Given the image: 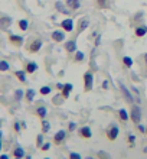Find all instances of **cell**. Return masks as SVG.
Masks as SVG:
<instances>
[{"label":"cell","instance_id":"obj_24","mask_svg":"<svg viewBox=\"0 0 147 159\" xmlns=\"http://www.w3.org/2000/svg\"><path fill=\"white\" fill-rule=\"evenodd\" d=\"M50 129V125H49V121H46L45 119L42 120V133H48Z\"/></svg>","mask_w":147,"mask_h":159},{"label":"cell","instance_id":"obj_15","mask_svg":"<svg viewBox=\"0 0 147 159\" xmlns=\"http://www.w3.org/2000/svg\"><path fill=\"white\" fill-rule=\"evenodd\" d=\"M13 156H15V158H23V156H26L23 148H20V146L15 148V149H13Z\"/></svg>","mask_w":147,"mask_h":159},{"label":"cell","instance_id":"obj_19","mask_svg":"<svg viewBox=\"0 0 147 159\" xmlns=\"http://www.w3.org/2000/svg\"><path fill=\"white\" fill-rule=\"evenodd\" d=\"M120 87H121V91L124 93V96L127 97V101H128V103H133V96L128 93V90L126 88V85H124V84H120Z\"/></svg>","mask_w":147,"mask_h":159},{"label":"cell","instance_id":"obj_18","mask_svg":"<svg viewBox=\"0 0 147 159\" xmlns=\"http://www.w3.org/2000/svg\"><path fill=\"white\" fill-rule=\"evenodd\" d=\"M35 94H36V93H35V90L29 88V90L26 91V94H25L26 101H28V103H32V101H33V98H35Z\"/></svg>","mask_w":147,"mask_h":159},{"label":"cell","instance_id":"obj_2","mask_svg":"<svg viewBox=\"0 0 147 159\" xmlns=\"http://www.w3.org/2000/svg\"><path fill=\"white\" fill-rule=\"evenodd\" d=\"M118 126H115V125H110V127L107 129V138H108V140H115V139L118 138Z\"/></svg>","mask_w":147,"mask_h":159},{"label":"cell","instance_id":"obj_48","mask_svg":"<svg viewBox=\"0 0 147 159\" xmlns=\"http://www.w3.org/2000/svg\"><path fill=\"white\" fill-rule=\"evenodd\" d=\"M45 159H49V158H45Z\"/></svg>","mask_w":147,"mask_h":159},{"label":"cell","instance_id":"obj_16","mask_svg":"<svg viewBox=\"0 0 147 159\" xmlns=\"http://www.w3.org/2000/svg\"><path fill=\"white\" fill-rule=\"evenodd\" d=\"M36 114H38L39 117L43 120V119L46 117V114H48L46 107H45V106H41V107H38V109H36Z\"/></svg>","mask_w":147,"mask_h":159},{"label":"cell","instance_id":"obj_5","mask_svg":"<svg viewBox=\"0 0 147 159\" xmlns=\"http://www.w3.org/2000/svg\"><path fill=\"white\" fill-rule=\"evenodd\" d=\"M10 25H12V17L9 16L0 17V29L2 30H7L10 28Z\"/></svg>","mask_w":147,"mask_h":159},{"label":"cell","instance_id":"obj_11","mask_svg":"<svg viewBox=\"0 0 147 159\" xmlns=\"http://www.w3.org/2000/svg\"><path fill=\"white\" fill-rule=\"evenodd\" d=\"M88 25H89V22H88V19H81L80 22H78V34H81V32H84L87 28H88Z\"/></svg>","mask_w":147,"mask_h":159},{"label":"cell","instance_id":"obj_14","mask_svg":"<svg viewBox=\"0 0 147 159\" xmlns=\"http://www.w3.org/2000/svg\"><path fill=\"white\" fill-rule=\"evenodd\" d=\"M72 88H74V85H72L71 83L65 84V85H63V88H62V96L63 97H69V94H71V91H72Z\"/></svg>","mask_w":147,"mask_h":159},{"label":"cell","instance_id":"obj_8","mask_svg":"<svg viewBox=\"0 0 147 159\" xmlns=\"http://www.w3.org/2000/svg\"><path fill=\"white\" fill-rule=\"evenodd\" d=\"M36 70H38V64L36 62H26L25 64V71L28 72V74H33Z\"/></svg>","mask_w":147,"mask_h":159},{"label":"cell","instance_id":"obj_12","mask_svg":"<svg viewBox=\"0 0 147 159\" xmlns=\"http://www.w3.org/2000/svg\"><path fill=\"white\" fill-rule=\"evenodd\" d=\"M67 6L71 10H76L81 6V0H67Z\"/></svg>","mask_w":147,"mask_h":159},{"label":"cell","instance_id":"obj_35","mask_svg":"<svg viewBox=\"0 0 147 159\" xmlns=\"http://www.w3.org/2000/svg\"><path fill=\"white\" fill-rule=\"evenodd\" d=\"M49 148H50V143H43L42 146H41V149L42 151H49Z\"/></svg>","mask_w":147,"mask_h":159},{"label":"cell","instance_id":"obj_39","mask_svg":"<svg viewBox=\"0 0 147 159\" xmlns=\"http://www.w3.org/2000/svg\"><path fill=\"white\" fill-rule=\"evenodd\" d=\"M56 88H58V90H62V88H63V85H62V84H61V83H58V84H56Z\"/></svg>","mask_w":147,"mask_h":159},{"label":"cell","instance_id":"obj_21","mask_svg":"<svg viewBox=\"0 0 147 159\" xmlns=\"http://www.w3.org/2000/svg\"><path fill=\"white\" fill-rule=\"evenodd\" d=\"M146 34H147V28H146V26H140V28H137V29H136V35H137V36H144Z\"/></svg>","mask_w":147,"mask_h":159},{"label":"cell","instance_id":"obj_7","mask_svg":"<svg viewBox=\"0 0 147 159\" xmlns=\"http://www.w3.org/2000/svg\"><path fill=\"white\" fill-rule=\"evenodd\" d=\"M9 41H10V43L15 45V46H22L23 45V38L19 36V35H10V36H9Z\"/></svg>","mask_w":147,"mask_h":159},{"label":"cell","instance_id":"obj_42","mask_svg":"<svg viewBox=\"0 0 147 159\" xmlns=\"http://www.w3.org/2000/svg\"><path fill=\"white\" fill-rule=\"evenodd\" d=\"M100 41H101V38H100V36H98V38H97V41H95V45H100Z\"/></svg>","mask_w":147,"mask_h":159},{"label":"cell","instance_id":"obj_29","mask_svg":"<svg viewBox=\"0 0 147 159\" xmlns=\"http://www.w3.org/2000/svg\"><path fill=\"white\" fill-rule=\"evenodd\" d=\"M97 155H98V158H100V159H111L107 152H102V151H100V152L97 153Z\"/></svg>","mask_w":147,"mask_h":159},{"label":"cell","instance_id":"obj_10","mask_svg":"<svg viewBox=\"0 0 147 159\" xmlns=\"http://www.w3.org/2000/svg\"><path fill=\"white\" fill-rule=\"evenodd\" d=\"M61 25H62V28L67 30V32H72V29H74V22H72V19H65Z\"/></svg>","mask_w":147,"mask_h":159},{"label":"cell","instance_id":"obj_23","mask_svg":"<svg viewBox=\"0 0 147 159\" xmlns=\"http://www.w3.org/2000/svg\"><path fill=\"white\" fill-rule=\"evenodd\" d=\"M9 68H10V65H9L7 61H0V72L9 71Z\"/></svg>","mask_w":147,"mask_h":159},{"label":"cell","instance_id":"obj_43","mask_svg":"<svg viewBox=\"0 0 147 159\" xmlns=\"http://www.w3.org/2000/svg\"><path fill=\"white\" fill-rule=\"evenodd\" d=\"M0 152H2V132H0Z\"/></svg>","mask_w":147,"mask_h":159},{"label":"cell","instance_id":"obj_33","mask_svg":"<svg viewBox=\"0 0 147 159\" xmlns=\"http://www.w3.org/2000/svg\"><path fill=\"white\" fill-rule=\"evenodd\" d=\"M69 159H82V158H81L80 153H76V152H71V153H69Z\"/></svg>","mask_w":147,"mask_h":159},{"label":"cell","instance_id":"obj_6","mask_svg":"<svg viewBox=\"0 0 147 159\" xmlns=\"http://www.w3.org/2000/svg\"><path fill=\"white\" fill-rule=\"evenodd\" d=\"M65 138H67V132L65 130H59L58 133L54 136V142L55 145H61V143L65 140Z\"/></svg>","mask_w":147,"mask_h":159},{"label":"cell","instance_id":"obj_26","mask_svg":"<svg viewBox=\"0 0 147 159\" xmlns=\"http://www.w3.org/2000/svg\"><path fill=\"white\" fill-rule=\"evenodd\" d=\"M118 114H120V119H121L123 121H127V120H128V114H127V111L124 109H120Z\"/></svg>","mask_w":147,"mask_h":159},{"label":"cell","instance_id":"obj_28","mask_svg":"<svg viewBox=\"0 0 147 159\" xmlns=\"http://www.w3.org/2000/svg\"><path fill=\"white\" fill-rule=\"evenodd\" d=\"M82 59H84V54H82L81 51H80V52H76L74 61H75V62H80V61H82Z\"/></svg>","mask_w":147,"mask_h":159},{"label":"cell","instance_id":"obj_25","mask_svg":"<svg viewBox=\"0 0 147 159\" xmlns=\"http://www.w3.org/2000/svg\"><path fill=\"white\" fill-rule=\"evenodd\" d=\"M28 26H29V23H28V20H26V19L19 20V28H20V30H28Z\"/></svg>","mask_w":147,"mask_h":159},{"label":"cell","instance_id":"obj_47","mask_svg":"<svg viewBox=\"0 0 147 159\" xmlns=\"http://www.w3.org/2000/svg\"><path fill=\"white\" fill-rule=\"evenodd\" d=\"M15 159H22V158H15Z\"/></svg>","mask_w":147,"mask_h":159},{"label":"cell","instance_id":"obj_32","mask_svg":"<svg viewBox=\"0 0 147 159\" xmlns=\"http://www.w3.org/2000/svg\"><path fill=\"white\" fill-rule=\"evenodd\" d=\"M50 93V87H42L41 88V94L42 96H46V94H49Z\"/></svg>","mask_w":147,"mask_h":159},{"label":"cell","instance_id":"obj_9","mask_svg":"<svg viewBox=\"0 0 147 159\" xmlns=\"http://www.w3.org/2000/svg\"><path fill=\"white\" fill-rule=\"evenodd\" d=\"M52 39L55 42H62L65 41V34L61 30H55V32H52Z\"/></svg>","mask_w":147,"mask_h":159},{"label":"cell","instance_id":"obj_20","mask_svg":"<svg viewBox=\"0 0 147 159\" xmlns=\"http://www.w3.org/2000/svg\"><path fill=\"white\" fill-rule=\"evenodd\" d=\"M15 75H16V78L20 81V83H26V71H16L15 72Z\"/></svg>","mask_w":147,"mask_h":159},{"label":"cell","instance_id":"obj_46","mask_svg":"<svg viewBox=\"0 0 147 159\" xmlns=\"http://www.w3.org/2000/svg\"><path fill=\"white\" fill-rule=\"evenodd\" d=\"M146 134H147V127H146Z\"/></svg>","mask_w":147,"mask_h":159},{"label":"cell","instance_id":"obj_40","mask_svg":"<svg viewBox=\"0 0 147 159\" xmlns=\"http://www.w3.org/2000/svg\"><path fill=\"white\" fill-rule=\"evenodd\" d=\"M0 159H9V156L6 153H3V155H0Z\"/></svg>","mask_w":147,"mask_h":159},{"label":"cell","instance_id":"obj_4","mask_svg":"<svg viewBox=\"0 0 147 159\" xmlns=\"http://www.w3.org/2000/svg\"><path fill=\"white\" fill-rule=\"evenodd\" d=\"M131 120L134 121L136 125H139L140 120H141V110L137 106H133V109H131Z\"/></svg>","mask_w":147,"mask_h":159},{"label":"cell","instance_id":"obj_1","mask_svg":"<svg viewBox=\"0 0 147 159\" xmlns=\"http://www.w3.org/2000/svg\"><path fill=\"white\" fill-rule=\"evenodd\" d=\"M84 84H85V87H84L85 91H91L93 84H94V75L91 71H87L84 74Z\"/></svg>","mask_w":147,"mask_h":159},{"label":"cell","instance_id":"obj_22","mask_svg":"<svg viewBox=\"0 0 147 159\" xmlns=\"http://www.w3.org/2000/svg\"><path fill=\"white\" fill-rule=\"evenodd\" d=\"M55 6H56V9H58L61 13H63V15H68V13H69L67 9L63 7V3H62V2H56V4H55Z\"/></svg>","mask_w":147,"mask_h":159},{"label":"cell","instance_id":"obj_37","mask_svg":"<svg viewBox=\"0 0 147 159\" xmlns=\"http://www.w3.org/2000/svg\"><path fill=\"white\" fill-rule=\"evenodd\" d=\"M134 140H136V136H134V134H130V136H128V142L134 143Z\"/></svg>","mask_w":147,"mask_h":159},{"label":"cell","instance_id":"obj_3","mask_svg":"<svg viewBox=\"0 0 147 159\" xmlns=\"http://www.w3.org/2000/svg\"><path fill=\"white\" fill-rule=\"evenodd\" d=\"M26 48H28V51L32 52V54L39 52V49L42 48V41H41V39H33V41H30V43L26 46Z\"/></svg>","mask_w":147,"mask_h":159},{"label":"cell","instance_id":"obj_45","mask_svg":"<svg viewBox=\"0 0 147 159\" xmlns=\"http://www.w3.org/2000/svg\"><path fill=\"white\" fill-rule=\"evenodd\" d=\"M26 159H32V156H26Z\"/></svg>","mask_w":147,"mask_h":159},{"label":"cell","instance_id":"obj_17","mask_svg":"<svg viewBox=\"0 0 147 159\" xmlns=\"http://www.w3.org/2000/svg\"><path fill=\"white\" fill-rule=\"evenodd\" d=\"M65 49H67L68 52H75V49H76V42L75 41H68L67 43H65Z\"/></svg>","mask_w":147,"mask_h":159},{"label":"cell","instance_id":"obj_13","mask_svg":"<svg viewBox=\"0 0 147 159\" xmlns=\"http://www.w3.org/2000/svg\"><path fill=\"white\" fill-rule=\"evenodd\" d=\"M80 134L84 139H91V136H93V133H91V129H89L88 126H84V127L80 130Z\"/></svg>","mask_w":147,"mask_h":159},{"label":"cell","instance_id":"obj_31","mask_svg":"<svg viewBox=\"0 0 147 159\" xmlns=\"http://www.w3.org/2000/svg\"><path fill=\"white\" fill-rule=\"evenodd\" d=\"M15 97H16L17 101H20L22 97H23V91H22V90H16V93H15Z\"/></svg>","mask_w":147,"mask_h":159},{"label":"cell","instance_id":"obj_44","mask_svg":"<svg viewBox=\"0 0 147 159\" xmlns=\"http://www.w3.org/2000/svg\"><path fill=\"white\" fill-rule=\"evenodd\" d=\"M144 61H146V65H147V54L144 55Z\"/></svg>","mask_w":147,"mask_h":159},{"label":"cell","instance_id":"obj_27","mask_svg":"<svg viewBox=\"0 0 147 159\" xmlns=\"http://www.w3.org/2000/svg\"><path fill=\"white\" fill-rule=\"evenodd\" d=\"M123 62H124V65H126L127 68H130L131 65H133V59L128 58V57H124V58H123Z\"/></svg>","mask_w":147,"mask_h":159},{"label":"cell","instance_id":"obj_36","mask_svg":"<svg viewBox=\"0 0 147 159\" xmlns=\"http://www.w3.org/2000/svg\"><path fill=\"white\" fill-rule=\"evenodd\" d=\"M13 127H15V130H16V132H20V125H19V121H16Z\"/></svg>","mask_w":147,"mask_h":159},{"label":"cell","instance_id":"obj_30","mask_svg":"<svg viewBox=\"0 0 147 159\" xmlns=\"http://www.w3.org/2000/svg\"><path fill=\"white\" fill-rule=\"evenodd\" d=\"M43 145V134H39L38 138H36V146L41 148Z\"/></svg>","mask_w":147,"mask_h":159},{"label":"cell","instance_id":"obj_34","mask_svg":"<svg viewBox=\"0 0 147 159\" xmlns=\"http://www.w3.org/2000/svg\"><path fill=\"white\" fill-rule=\"evenodd\" d=\"M97 3L100 7H105L107 6V0H97Z\"/></svg>","mask_w":147,"mask_h":159},{"label":"cell","instance_id":"obj_41","mask_svg":"<svg viewBox=\"0 0 147 159\" xmlns=\"http://www.w3.org/2000/svg\"><path fill=\"white\" fill-rule=\"evenodd\" d=\"M139 130L140 132H146V127L144 126H139Z\"/></svg>","mask_w":147,"mask_h":159},{"label":"cell","instance_id":"obj_38","mask_svg":"<svg viewBox=\"0 0 147 159\" xmlns=\"http://www.w3.org/2000/svg\"><path fill=\"white\" fill-rule=\"evenodd\" d=\"M75 127H76L75 123H69V132H72V130H75Z\"/></svg>","mask_w":147,"mask_h":159}]
</instances>
